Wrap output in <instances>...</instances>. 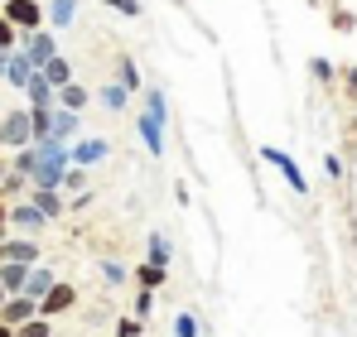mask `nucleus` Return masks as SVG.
I'll return each instance as SVG.
<instances>
[{
	"label": "nucleus",
	"instance_id": "nucleus-11",
	"mask_svg": "<svg viewBox=\"0 0 357 337\" xmlns=\"http://www.w3.org/2000/svg\"><path fill=\"white\" fill-rule=\"evenodd\" d=\"M5 222H15V226H24V231H44L49 226V217L29 203V207H5Z\"/></svg>",
	"mask_w": 357,
	"mask_h": 337
},
{
	"label": "nucleus",
	"instance_id": "nucleus-31",
	"mask_svg": "<svg viewBox=\"0 0 357 337\" xmlns=\"http://www.w3.org/2000/svg\"><path fill=\"white\" fill-rule=\"evenodd\" d=\"M107 5H112V10H121L126 19H135V15H140V0H107Z\"/></svg>",
	"mask_w": 357,
	"mask_h": 337
},
{
	"label": "nucleus",
	"instance_id": "nucleus-1",
	"mask_svg": "<svg viewBox=\"0 0 357 337\" xmlns=\"http://www.w3.org/2000/svg\"><path fill=\"white\" fill-rule=\"evenodd\" d=\"M261 159H266V164L275 168V173H280V178H285V183L295 188L299 198L309 193V183H304V173H299V164L290 159V155H285V150H275V145H266V150H261Z\"/></svg>",
	"mask_w": 357,
	"mask_h": 337
},
{
	"label": "nucleus",
	"instance_id": "nucleus-9",
	"mask_svg": "<svg viewBox=\"0 0 357 337\" xmlns=\"http://www.w3.org/2000/svg\"><path fill=\"white\" fill-rule=\"evenodd\" d=\"M135 130H140V140H145V150H150V155H155V159H160V155H165V120H160V116H140V120H135Z\"/></svg>",
	"mask_w": 357,
	"mask_h": 337
},
{
	"label": "nucleus",
	"instance_id": "nucleus-28",
	"mask_svg": "<svg viewBox=\"0 0 357 337\" xmlns=\"http://www.w3.org/2000/svg\"><path fill=\"white\" fill-rule=\"evenodd\" d=\"M126 275H130L126 265H116V260H102V280H107V284H126Z\"/></svg>",
	"mask_w": 357,
	"mask_h": 337
},
{
	"label": "nucleus",
	"instance_id": "nucleus-35",
	"mask_svg": "<svg viewBox=\"0 0 357 337\" xmlns=\"http://www.w3.org/2000/svg\"><path fill=\"white\" fill-rule=\"evenodd\" d=\"M140 333V323H135V318H126V323H116V337H135Z\"/></svg>",
	"mask_w": 357,
	"mask_h": 337
},
{
	"label": "nucleus",
	"instance_id": "nucleus-14",
	"mask_svg": "<svg viewBox=\"0 0 357 337\" xmlns=\"http://www.w3.org/2000/svg\"><path fill=\"white\" fill-rule=\"evenodd\" d=\"M39 72H44V82H49V87H54V92H59V87H68V82H73V63H68V58H49V63H44V68H39Z\"/></svg>",
	"mask_w": 357,
	"mask_h": 337
},
{
	"label": "nucleus",
	"instance_id": "nucleus-24",
	"mask_svg": "<svg viewBox=\"0 0 357 337\" xmlns=\"http://www.w3.org/2000/svg\"><path fill=\"white\" fill-rule=\"evenodd\" d=\"M24 193V173H0V198H20Z\"/></svg>",
	"mask_w": 357,
	"mask_h": 337
},
{
	"label": "nucleus",
	"instance_id": "nucleus-6",
	"mask_svg": "<svg viewBox=\"0 0 357 337\" xmlns=\"http://www.w3.org/2000/svg\"><path fill=\"white\" fill-rule=\"evenodd\" d=\"M107 150H112V145H107V140H97V135H92V140H77V145H68V164L92 168V164H102V159H107Z\"/></svg>",
	"mask_w": 357,
	"mask_h": 337
},
{
	"label": "nucleus",
	"instance_id": "nucleus-7",
	"mask_svg": "<svg viewBox=\"0 0 357 337\" xmlns=\"http://www.w3.org/2000/svg\"><path fill=\"white\" fill-rule=\"evenodd\" d=\"M73 304H77V289H73V284H54V289H49V294L39 299V318H54V313H68Z\"/></svg>",
	"mask_w": 357,
	"mask_h": 337
},
{
	"label": "nucleus",
	"instance_id": "nucleus-36",
	"mask_svg": "<svg viewBox=\"0 0 357 337\" xmlns=\"http://www.w3.org/2000/svg\"><path fill=\"white\" fill-rule=\"evenodd\" d=\"M5 63H10V49H0V72H5Z\"/></svg>",
	"mask_w": 357,
	"mask_h": 337
},
{
	"label": "nucleus",
	"instance_id": "nucleus-18",
	"mask_svg": "<svg viewBox=\"0 0 357 337\" xmlns=\"http://www.w3.org/2000/svg\"><path fill=\"white\" fill-rule=\"evenodd\" d=\"M169 256H174V241L155 231V236H150V265H160V270H165V265H169Z\"/></svg>",
	"mask_w": 357,
	"mask_h": 337
},
{
	"label": "nucleus",
	"instance_id": "nucleus-26",
	"mask_svg": "<svg viewBox=\"0 0 357 337\" xmlns=\"http://www.w3.org/2000/svg\"><path fill=\"white\" fill-rule=\"evenodd\" d=\"M145 111L165 120V116H169V102H165V92H155V87H150V92H145Z\"/></svg>",
	"mask_w": 357,
	"mask_h": 337
},
{
	"label": "nucleus",
	"instance_id": "nucleus-20",
	"mask_svg": "<svg viewBox=\"0 0 357 337\" xmlns=\"http://www.w3.org/2000/svg\"><path fill=\"white\" fill-rule=\"evenodd\" d=\"M59 102L68 107V111H82V107H87V87L68 82V87H59Z\"/></svg>",
	"mask_w": 357,
	"mask_h": 337
},
{
	"label": "nucleus",
	"instance_id": "nucleus-25",
	"mask_svg": "<svg viewBox=\"0 0 357 337\" xmlns=\"http://www.w3.org/2000/svg\"><path fill=\"white\" fill-rule=\"evenodd\" d=\"M15 337H49V318H29V323H20V328H10Z\"/></svg>",
	"mask_w": 357,
	"mask_h": 337
},
{
	"label": "nucleus",
	"instance_id": "nucleus-17",
	"mask_svg": "<svg viewBox=\"0 0 357 337\" xmlns=\"http://www.w3.org/2000/svg\"><path fill=\"white\" fill-rule=\"evenodd\" d=\"M34 207H39V212H44L49 222H54V217L63 212V198H59V188H34Z\"/></svg>",
	"mask_w": 357,
	"mask_h": 337
},
{
	"label": "nucleus",
	"instance_id": "nucleus-15",
	"mask_svg": "<svg viewBox=\"0 0 357 337\" xmlns=\"http://www.w3.org/2000/svg\"><path fill=\"white\" fill-rule=\"evenodd\" d=\"M39 246L34 241H0V260H20V265H34Z\"/></svg>",
	"mask_w": 357,
	"mask_h": 337
},
{
	"label": "nucleus",
	"instance_id": "nucleus-4",
	"mask_svg": "<svg viewBox=\"0 0 357 337\" xmlns=\"http://www.w3.org/2000/svg\"><path fill=\"white\" fill-rule=\"evenodd\" d=\"M5 19H10L15 29L29 34V29L44 24V5H39V0H5Z\"/></svg>",
	"mask_w": 357,
	"mask_h": 337
},
{
	"label": "nucleus",
	"instance_id": "nucleus-22",
	"mask_svg": "<svg viewBox=\"0 0 357 337\" xmlns=\"http://www.w3.org/2000/svg\"><path fill=\"white\" fill-rule=\"evenodd\" d=\"M121 87H126V92H140V87H145V82H140L135 58H121Z\"/></svg>",
	"mask_w": 357,
	"mask_h": 337
},
{
	"label": "nucleus",
	"instance_id": "nucleus-37",
	"mask_svg": "<svg viewBox=\"0 0 357 337\" xmlns=\"http://www.w3.org/2000/svg\"><path fill=\"white\" fill-rule=\"evenodd\" d=\"M0 231H5V203H0Z\"/></svg>",
	"mask_w": 357,
	"mask_h": 337
},
{
	"label": "nucleus",
	"instance_id": "nucleus-13",
	"mask_svg": "<svg viewBox=\"0 0 357 337\" xmlns=\"http://www.w3.org/2000/svg\"><path fill=\"white\" fill-rule=\"evenodd\" d=\"M24 280H29V265H20V260H5V265H0V289H5V299L20 294Z\"/></svg>",
	"mask_w": 357,
	"mask_h": 337
},
{
	"label": "nucleus",
	"instance_id": "nucleus-32",
	"mask_svg": "<svg viewBox=\"0 0 357 337\" xmlns=\"http://www.w3.org/2000/svg\"><path fill=\"white\" fill-rule=\"evenodd\" d=\"M309 68H314V77H324V82H328V77H333V63H328V58H314V63H309Z\"/></svg>",
	"mask_w": 357,
	"mask_h": 337
},
{
	"label": "nucleus",
	"instance_id": "nucleus-12",
	"mask_svg": "<svg viewBox=\"0 0 357 337\" xmlns=\"http://www.w3.org/2000/svg\"><path fill=\"white\" fill-rule=\"evenodd\" d=\"M0 77H5L10 87H24V82L34 77V63H29L24 54H15V49H10V63H5V72H0Z\"/></svg>",
	"mask_w": 357,
	"mask_h": 337
},
{
	"label": "nucleus",
	"instance_id": "nucleus-40",
	"mask_svg": "<svg viewBox=\"0 0 357 337\" xmlns=\"http://www.w3.org/2000/svg\"><path fill=\"white\" fill-rule=\"evenodd\" d=\"M0 173H5V164H0Z\"/></svg>",
	"mask_w": 357,
	"mask_h": 337
},
{
	"label": "nucleus",
	"instance_id": "nucleus-33",
	"mask_svg": "<svg viewBox=\"0 0 357 337\" xmlns=\"http://www.w3.org/2000/svg\"><path fill=\"white\" fill-rule=\"evenodd\" d=\"M155 308V289H140V299H135V313H150Z\"/></svg>",
	"mask_w": 357,
	"mask_h": 337
},
{
	"label": "nucleus",
	"instance_id": "nucleus-27",
	"mask_svg": "<svg viewBox=\"0 0 357 337\" xmlns=\"http://www.w3.org/2000/svg\"><path fill=\"white\" fill-rule=\"evenodd\" d=\"M34 159H39L34 150H20V155L10 159V173H24V178H29V173H34Z\"/></svg>",
	"mask_w": 357,
	"mask_h": 337
},
{
	"label": "nucleus",
	"instance_id": "nucleus-16",
	"mask_svg": "<svg viewBox=\"0 0 357 337\" xmlns=\"http://www.w3.org/2000/svg\"><path fill=\"white\" fill-rule=\"evenodd\" d=\"M24 92H29V107H54V87L44 82V72L34 68V77L24 82Z\"/></svg>",
	"mask_w": 357,
	"mask_h": 337
},
{
	"label": "nucleus",
	"instance_id": "nucleus-3",
	"mask_svg": "<svg viewBox=\"0 0 357 337\" xmlns=\"http://www.w3.org/2000/svg\"><path fill=\"white\" fill-rule=\"evenodd\" d=\"M20 54L29 58V63H34V68H44V63H49V58L59 54V39H54V34H44V29H29V34H24V39H20Z\"/></svg>",
	"mask_w": 357,
	"mask_h": 337
},
{
	"label": "nucleus",
	"instance_id": "nucleus-21",
	"mask_svg": "<svg viewBox=\"0 0 357 337\" xmlns=\"http://www.w3.org/2000/svg\"><path fill=\"white\" fill-rule=\"evenodd\" d=\"M49 19L54 24H73L77 19V0H49Z\"/></svg>",
	"mask_w": 357,
	"mask_h": 337
},
{
	"label": "nucleus",
	"instance_id": "nucleus-2",
	"mask_svg": "<svg viewBox=\"0 0 357 337\" xmlns=\"http://www.w3.org/2000/svg\"><path fill=\"white\" fill-rule=\"evenodd\" d=\"M29 140H34V130H29V111H5V120H0V145L24 150Z\"/></svg>",
	"mask_w": 357,
	"mask_h": 337
},
{
	"label": "nucleus",
	"instance_id": "nucleus-38",
	"mask_svg": "<svg viewBox=\"0 0 357 337\" xmlns=\"http://www.w3.org/2000/svg\"><path fill=\"white\" fill-rule=\"evenodd\" d=\"M0 337H15V333H10V328H5V323H0Z\"/></svg>",
	"mask_w": 357,
	"mask_h": 337
},
{
	"label": "nucleus",
	"instance_id": "nucleus-5",
	"mask_svg": "<svg viewBox=\"0 0 357 337\" xmlns=\"http://www.w3.org/2000/svg\"><path fill=\"white\" fill-rule=\"evenodd\" d=\"M29 318H39V304H34L29 294H10V299L0 304V323H5V328H20V323H29Z\"/></svg>",
	"mask_w": 357,
	"mask_h": 337
},
{
	"label": "nucleus",
	"instance_id": "nucleus-23",
	"mask_svg": "<svg viewBox=\"0 0 357 337\" xmlns=\"http://www.w3.org/2000/svg\"><path fill=\"white\" fill-rule=\"evenodd\" d=\"M135 275H140V289H160V284H165V270H160V265H150V260H145Z\"/></svg>",
	"mask_w": 357,
	"mask_h": 337
},
{
	"label": "nucleus",
	"instance_id": "nucleus-30",
	"mask_svg": "<svg viewBox=\"0 0 357 337\" xmlns=\"http://www.w3.org/2000/svg\"><path fill=\"white\" fill-rule=\"evenodd\" d=\"M15 44H20V29H15V24L0 15V49H15Z\"/></svg>",
	"mask_w": 357,
	"mask_h": 337
},
{
	"label": "nucleus",
	"instance_id": "nucleus-10",
	"mask_svg": "<svg viewBox=\"0 0 357 337\" xmlns=\"http://www.w3.org/2000/svg\"><path fill=\"white\" fill-rule=\"evenodd\" d=\"M54 284H59V275H54V270H44V265H29V280H24V289H20V294H29V299L39 304V299H44Z\"/></svg>",
	"mask_w": 357,
	"mask_h": 337
},
{
	"label": "nucleus",
	"instance_id": "nucleus-39",
	"mask_svg": "<svg viewBox=\"0 0 357 337\" xmlns=\"http://www.w3.org/2000/svg\"><path fill=\"white\" fill-rule=\"evenodd\" d=\"M0 304H5V289H0Z\"/></svg>",
	"mask_w": 357,
	"mask_h": 337
},
{
	"label": "nucleus",
	"instance_id": "nucleus-34",
	"mask_svg": "<svg viewBox=\"0 0 357 337\" xmlns=\"http://www.w3.org/2000/svg\"><path fill=\"white\" fill-rule=\"evenodd\" d=\"M324 173H328V178H343V159H338V155H328V159H324Z\"/></svg>",
	"mask_w": 357,
	"mask_h": 337
},
{
	"label": "nucleus",
	"instance_id": "nucleus-29",
	"mask_svg": "<svg viewBox=\"0 0 357 337\" xmlns=\"http://www.w3.org/2000/svg\"><path fill=\"white\" fill-rule=\"evenodd\" d=\"M174 337H198V318H193V313H178L174 318Z\"/></svg>",
	"mask_w": 357,
	"mask_h": 337
},
{
	"label": "nucleus",
	"instance_id": "nucleus-8",
	"mask_svg": "<svg viewBox=\"0 0 357 337\" xmlns=\"http://www.w3.org/2000/svg\"><path fill=\"white\" fill-rule=\"evenodd\" d=\"M77 125H82V111H68V107H59V111H49V140H59V145H68V140L77 135Z\"/></svg>",
	"mask_w": 357,
	"mask_h": 337
},
{
	"label": "nucleus",
	"instance_id": "nucleus-19",
	"mask_svg": "<svg viewBox=\"0 0 357 337\" xmlns=\"http://www.w3.org/2000/svg\"><path fill=\"white\" fill-rule=\"evenodd\" d=\"M126 102H130V92H126L121 82H107V87H102V107H107V111H126Z\"/></svg>",
	"mask_w": 357,
	"mask_h": 337
}]
</instances>
